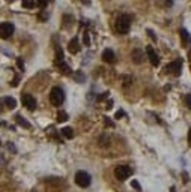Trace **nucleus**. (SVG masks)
<instances>
[{"label":"nucleus","instance_id":"obj_31","mask_svg":"<svg viewBox=\"0 0 191 192\" xmlns=\"http://www.w3.org/2000/svg\"><path fill=\"white\" fill-rule=\"evenodd\" d=\"M188 141H190V144H191V131L188 132Z\"/></svg>","mask_w":191,"mask_h":192},{"label":"nucleus","instance_id":"obj_12","mask_svg":"<svg viewBox=\"0 0 191 192\" xmlns=\"http://www.w3.org/2000/svg\"><path fill=\"white\" fill-rule=\"evenodd\" d=\"M179 36H181V41H182L184 47H188V45H190V42H191L190 33H188L185 29H181V30H179Z\"/></svg>","mask_w":191,"mask_h":192},{"label":"nucleus","instance_id":"obj_24","mask_svg":"<svg viewBox=\"0 0 191 192\" xmlns=\"http://www.w3.org/2000/svg\"><path fill=\"white\" fill-rule=\"evenodd\" d=\"M83 41H84V45H90V38H89V33H86V32L83 35Z\"/></svg>","mask_w":191,"mask_h":192},{"label":"nucleus","instance_id":"obj_3","mask_svg":"<svg viewBox=\"0 0 191 192\" xmlns=\"http://www.w3.org/2000/svg\"><path fill=\"white\" fill-rule=\"evenodd\" d=\"M132 174V170L130 167H127V165H119V167H116L114 170V176H116V179L117 180H127V179H130V176Z\"/></svg>","mask_w":191,"mask_h":192},{"label":"nucleus","instance_id":"obj_5","mask_svg":"<svg viewBox=\"0 0 191 192\" xmlns=\"http://www.w3.org/2000/svg\"><path fill=\"white\" fill-rule=\"evenodd\" d=\"M45 188L47 192H59L62 188V180L57 177H50L45 180Z\"/></svg>","mask_w":191,"mask_h":192},{"label":"nucleus","instance_id":"obj_8","mask_svg":"<svg viewBox=\"0 0 191 192\" xmlns=\"http://www.w3.org/2000/svg\"><path fill=\"white\" fill-rule=\"evenodd\" d=\"M21 102H23V105H24L27 110H30V111H33V110L36 108V99L33 98V95H30V93H24L23 98H21Z\"/></svg>","mask_w":191,"mask_h":192},{"label":"nucleus","instance_id":"obj_23","mask_svg":"<svg viewBox=\"0 0 191 192\" xmlns=\"http://www.w3.org/2000/svg\"><path fill=\"white\" fill-rule=\"evenodd\" d=\"M131 188H134L136 191H140V189H141V188H140V183L137 180H132V182H131Z\"/></svg>","mask_w":191,"mask_h":192},{"label":"nucleus","instance_id":"obj_9","mask_svg":"<svg viewBox=\"0 0 191 192\" xmlns=\"http://www.w3.org/2000/svg\"><path fill=\"white\" fill-rule=\"evenodd\" d=\"M146 54H148L150 63H152L154 66H158V63H160V57H158V54L155 53V50H154L152 47H146Z\"/></svg>","mask_w":191,"mask_h":192},{"label":"nucleus","instance_id":"obj_16","mask_svg":"<svg viewBox=\"0 0 191 192\" xmlns=\"http://www.w3.org/2000/svg\"><path fill=\"white\" fill-rule=\"evenodd\" d=\"M15 120H17V123L20 126H23V128H30V123L27 122L26 119H23L21 116H17V117H15Z\"/></svg>","mask_w":191,"mask_h":192},{"label":"nucleus","instance_id":"obj_14","mask_svg":"<svg viewBox=\"0 0 191 192\" xmlns=\"http://www.w3.org/2000/svg\"><path fill=\"white\" fill-rule=\"evenodd\" d=\"M3 102H5V105H6L8 108H11V110H14L15 107H17V101L14 99V98H11V96L5 98V99H3Z\"/></svg>","mask_w":191,"mask_h":192},{"label":"nucleus","instance_id":"obj_34","mask_svg":"<svg viewBox=\"0 0 191 192\" xmlns=\"http://www.w3.org/2000/svg\"><path fill=\"white\" fill-rule=\"evenodd\" d=\"M190 71H191V68H190Z\"/></svg>","mask_w":191,"mask_h":192},{"label":"nucleus","instance_id":"obj_29","mask_svg":"<svg viewBox=\"0 0 191 192\" xmlns=\"http://www.w3.org/2000/svg\"><path fill=\"white\" fill-rule=\"evenodd\" d=\"M184 182H188V174L187 173H184Z\"/></svg>","mask_w":191,"mask_h":192},{"label":"nucleus","instance_id":"obj_15","mask_svg":"<svg viewBox=\"0 0 191 192\" xmlns=\"http://www.w3.org/2000/svg\"><path fill=\"white\" fill-rule=\"evenodd\" d=\"M62 134H63L65 138H72L74 137V131H72V128H69V126H65L62 129Z\"/></svg>","mask_w":191,"mask_h":192},{"label":"nucleus","instance_id":"obj_1","mask_svg":"<svg viewBox=\"0 0 191 192\" xmlns=\"http://www.w3.org/2000/svg\"><path fill=\"white\" fill-rule=\"evenodd\" d=\"M130 27H131V17L130 15H127V14H123L121 17L117 18V21H116V30L119 32V33L125 35L130 32Z\"/></svg>","mask_w":191,"mask_h":192},{"label":"nucleus","instance_id":"obj_22","mask_svg":"<svg viewBox=\"0 0 191 192\" xmlns=\"http://www.w3.org/2000/svg\"><path fill=\"white\" fill-rule=\"evenodd\" d=\"M48 2H51V0H36V5H38L39 8H45Z\"/></svg>","mask_w":191,"mask_h":192},{"label":"nucleus","instance_id":"obj_30","mask_svg":"<svg viewBox=\"0 0 191 192\" xmlns=\"http://www.w3.org/2000/svg\"><path fill=\"white\" fill-rule=\"evenodd\" d=\"M80 2H81V3H86V5H89V3H90V0H80Z\"/></svg>","mask_w":191,"mask_h":192},{"label":"nucleus","instance_id":"obj_27","mask_svg":"<svg viewBox=\"0 0 191 192\" xmlns=\"http://www.w3.org/2000/svg\"><path fill=\"white\" fill-rule=\"evenodd\" d=\"M104 119H105V125L113 126V122H112V120H108V117H104Z\"/></svg>","mask_w":191,"mask_h":192},{"label":"nucleus","instance_id":"obj_28","mask_svg":"<svg viewBox=\"0 0 191 192\" xmlns=\"http://www.w3.org/2000/svg\"><path fill=\"white\" fill-rule=\"evenodd\" d=\"M148 33H149V35H150V38H152V39H154V41H155L156 38H155V35L152 33V30H148Z\"/></svg>","mask_w":191,"mask_h":192},{"label":"nucleus","instance_id":"obj_2","mask_svg":"<svg viewBox=\"0 0 191 192\" xmlns=\"http://www.w3.org/2000/svg\"><path fill=\"white\" fill-rule=\"evenodd\" d=\"M65 101V95H63V90L60 87H53L51 92H50V102H51L54 107H60Z\"/></svg>","mask_w":191,"mask_h":192},{"label":"nucleus","instance_id":"obj_21","mask_svg":"<svg viewBox=\"0 0 191 192\" xmlns=\"http://www.w3.org/2000/svg\"><path fill=\"white\" fill-rule=\"evenodd\" d=\"M184 104L191 110V96L190 95H185V96H184Z\"/></svg>","mask_w":191,"mask_h":192},{"label":"nucleus","instance_id":"obj_4","mask_svg":"<svg viewBox=\"0 0 191 192\" xmlns=\"http://www.w3.org/2000/svg\"><path fill=\"white\" fill-rule=\"evenodd\" d=\"M165 71H167L169 74L174 75V77H179L181 75V72H182V60L178 59V60L170 62V63L167 65V68H165Z\"/></svg>","mask_w":191,"mask_h":192},{"label":"nucleus","instance_id":"obj_33","mask_svg":"<svg viewBox=\"0 0 191 192\" xmlns=\"http://www.w3.org/2000/svg\"><path fill=\"white\" fill-rule=\"evenodd\" d=\"M6 2H14V0H6Z\"/></svg>","mask_w":191,"mask_h":192},{"label":"nucleus","instance_id":"obj_32","mask_svg":"<svg viewBox=\"0 0 191 192\" xmlns=\"http://www.w3.org/2000/svg\"><path fill=\"white\" fill-rule=\"evenodd\" d=\"M188 57H190V60H191V51H190V53H188Z\"/></svg>","mask_w":191,"mask_h":192},{"label":"nucleus","instance_id":"obj_13","mask_svg":"<svg viewBox=\"0 0 191 192\" xmlns=\"http://www.w3.org/2000/svg\"><path fill=\"white\" fill-rule=\"evenodd\" d=\"M68 50H69V53H72V54H77L78 51H80V45H78L77 38H72V41H69V44H68Z\"/></svg>","mask_w":191,"mask_h":192},{"label":"nucleus","instance_id":"obj_20","mask_svg":"<svg viewBox=\"0 0 191 192\" xmlns=\"http://www.w3.org/2000/svg\"><path fill=\"white\" fill-rule=\"evenodd\" d=\"M74 78L77 80V83H84V75H83V74H81L80 71L74 74Z\"/></svg>","mask_w":191,"mask_h":192},{"label":"nucleus","instance_id":"obj_6","mask_svg":"<svg viewBox=\"0 0 191 192\" xmlns=\"http://www.w3.org/2000/svg\"><path fill=\"white\" fill-rule=\"evenodd\" d=\"M90 182H92V179H90V176L87 174L86 171H77V174H75V183L80 188H87L90 185Z\"/></svg>","mask_w":191,"mask_h":192},{"label":"nucleus","instance_id":"obj_19","mask_svg":"<svg viewBox=\"0 0 191 192\" xmlns=\"http://www.w3.org/2000/svg\"><path fill=\"white\" fill-rule=\"evenodd\" d=\"M71 23H74V18L71 17V15H65V17H63V26H65V27H69Z\"/></svg>","mask_w":191,"mask_h":192},{"label":"nucleus","instance_id":"obj_25","mask_svg":"<svg viewBox=\"0 0 191 192\" xmlns=\"http://www.w3.org/2000/svg\"><path fill=\"white\" fill-rule=\"evenodd\" d=\"M17 65H18V68H20V69H24V63H23V59H21V57L17 59Z\"/></svg>","mask_w":191,"mask_h":192},{"label":"nucleus","instance_id":"obj_11","mask_svg":"<svg viewBox=\"0 0 191 192\" xmlns=\"http://www.w3.org/2000/svg\"><path fill=\"white\" fill-rule=\"evenodd\" d=\"M131 59H132V62L134 63H141L143 62V59H145V54H143V51L141 50H134L131 53Z\"/></svg>","mask_w":191,"mask_h":192},{"label":"nucleus","instance_id":"obj_18","mask_svg":"<svg viewBox=\"0 0 191 192\" xmlns=\"http://www.w3.org/2000/svg\"><path fill=\"white\" fill-rule=\"evenodd\" d=\"M23 8H27V9H33L36 6V2L35 0H23Z\"/></svg>","mask_w":191,"mask_h":192},{"label":"nucleus","instance_id":"obj_26","mask_svg":"<svg viewBox=\"0 0 191 192\" xmlns=\"http://www.w3.org/2000/svg\"><path fill=\"white\" fill-rule=\"evenodd\" d=\"M125 116V113H123V111H122V110H119V111H117V113H116V119H121V117H123Z\"/></svg>","mask_w":191,"mask_h":192},{"label":"nucleus","instance_id":"obj_17","mask_svg":"<svg viewBox=\"0 0 191 192\" xmlns=\"http://www.w3.org/2000/svg\"><path fill=\"white\" fill-rule=\"evenodd\" d=\"M68 120V113L66 111H59L57 113V122L59 123H63V122H66Z\"/></svg>","mask_w":191,"mask_h":192},{"label":"nucleus","instance_id":"obj_10","mask_svg":"<svg viewBox=\"0 0 191 192\" xmlns=\"http://www.w3.org/2000/svg\"><path fill=\"white\" fill-rule=\"evenodd\" d=\"M103 60L104 62H107V63H114L116 62V56H114L113 50H104L103 51Z\"/></svg>","mask_w":191,"mask_h":192},{"label":"nucleus","instance_id":"obj_7","mask_svg":"<svg viewBox=\"0 0 191 192\" xmlns=\"http://www.w3.org/2000/svg\"><path fill=\"white\" fill-rule=\"evenodd\" d=\"M14 30H15V27L12 23H0V38L2 39H8L11 35L14 33Z\"/></svg>","mask_w":191,"mask_h":192}]
</instances>
